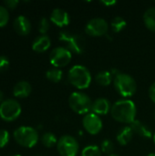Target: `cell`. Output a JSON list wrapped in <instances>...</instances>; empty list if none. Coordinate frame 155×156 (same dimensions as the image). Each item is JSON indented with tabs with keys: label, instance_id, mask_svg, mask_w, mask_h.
<instances>
[{
	"label": "cell",
	"instance_id": "6da1fadb",
	"mask_svg": "<svg viewBox=\"0 0 155 156\" xmlns=\"http://www.w3.org/2000/svg\"><path fill=\"white\" fill-rule=\"evenodd\" d=\"M111 114L115 121L131 124L135 121L137 108L135 103L131 100H120L111 106Z\"/></svg>",
	"mask_w": 155,
	"mask_h": 156
},
{
	"label": "cell",
	"instance_id": "7a4b0ae2",
	"mask_svg": "<svg viewBox=\"0 0 155 156\" xmlns=\"http://www.w3.org/2000/svg\"><path fill=\"white\" fill-rule=\"evenodd\" d=\"M69 83L79 90H85L90 87L92 77L89 69L82 65H75L71 67L68 73Z\"/></svg>",
	"mask_w": 155,
	"mask_h": 156
},
{
	"label": "cell",
	"instance_id": "3957f363",
	"mask_svg": "<svg viewBox=\"0 0 155 156\" xmlns=\"http://www.w3.org/2000/svg\"><path fill=\"white\" fill-rule=\"evenodd\" d=\"M113 84L116 91L124 98L132 97L137 91V83L135 80L126 73H118L115 75Z\"/></svg>",
	"mask_w": 155,
	"mask_h": 156
},
{
	"label": "cell",
	"instance_id": "277c9868",
	"mask_svg": "<svg viewBox=\"0 0 155 156\" xmlns=\"http://www.w3.org/2000/svg\"><path fill=\"white\" fill-rule=\"evenodd\" d=\"M14 139L19 145L26 148H32L38 142V133L32 127L21 126L15 130Z\"/></svg>",
	"mask_w": 155,
	"mask_h": 156
},
{
	"label": "cell",
	"instance_id": "5b68a950",
	"mask_svg": "<svg viewBox=\"0 0 155 156\" xmlns=\"http://www.w3.org/2000/svg\"><path fill=\"white\" fill-rule=\"evenodd\" d=\"M69 105L70 109L78 114H88L91 111L92 101L90 98L79 91L72 92L69 98Z\"/></svg>",
	"mask_w": 155,
	"mask_h": 156
},
{
	"label": "cell",
	"instance_id": "8992f818",
	"mask_svg": "<svg viewBox=\"0 0 155 156\" xmlns=\"http://www.w3.org/2000/svg\"><path fill=\"white\" fill-rule=\"evenodd\" d=\"M59 40L66 43L67 48L70 52H74L76 54L83 53L86 47L85 38L79 34H73L69 31H61L58 37Z\"/></svg>",
	"mask_w": 155,
	"mask_h": 156
},
{
	"label": "cell",
	"instance_id": "52a82bcc",
	"mask_svg": "<svg viewBox=\"0 0 155 156\" xmlns=\"http://www.w3.org/2000/svg\"><path fill=\"white\" fill-rule=\"evenodd\" d=\"M21 114V105L13 99L5 100L0 104V117L5 122H13Z\"/></svg>",
	"mask_w": 155,
	"mask_h": 156
},
{
	"label": "cell",
	"instance_id": "ba28073f",
	"mask_svg": "<svg viewBox=\"0 0 155 156\" xmlns=\"http://www.w3.org/2000/svg\"><path fill=\"white\" fill-rule=\"evenodd\" d=\"M57 149L60 156H77L79 145L73 136L63 135L58 141Z\"/></svg>",
	"mask_w": 155,
	"mask_h": 156
},
{
	"label": "cell",
	"instance_id": "9c48e42d",
	"mask_svg": "<svg viewBox=\"0 0 155 156\" xmlns=\"http://www.w3.org/2000/svg\"><path fill=\"white\" fill-rule=\"evenodd\" d=\"M72 58V53L64 47H57L55 48L49 55L50 63L55 68H62L67 66Z\"/></svg>",
	"mask_w": 155,
	"mask_h": 156
},
{
	"label": "cell",
	"instance_id": "30bf717a",
	"mask_svg": "<svg viewBox=\"0 0 155 156\" xmlns=\"http://www.w3.org/2000/svg\"><path fill=\"white\" fill-rule=\"evenodd\" d=\"M109 30L108 22L101 17H95L90 19L86 27L85 32L90 37H101L107 34Z\"/></svg>",
	"mask_w": 155,
	"mask_h": 156
},
{
	"label": "cell",
	"instance_id": "8fae6325",
	"mask_svg": "<svg viewBox=\"0 0 155 156\" xmlns=\"http://www.w3.org/2000/svg\"><path fill=\"white\" fill-rule=\"evenodd\" d=\"M82 125L85 131L91 135L98 134L102 130V127H103L101 119L99 117V115L93 112L88 113L83 117Z\"/></svg>",
	"mask_w": 155,
	"mask_h": 156
},
{
	"label": "cell",
	"instance_id": "7c38bea8",
	"mask_svg": "<svg viewBox=\"0 0 155 156\" xmlns=\"http://www.w3.org/2000/svg\"><path fill=\"white\" fill-rule=\"evenodd\" d=\"M50 21L59 27H66L70 22L69 15L67 11L61 8H55L50 15Z\"/></svg>",
	"mask_w": 155,
	"mask_h": 156
},
{
	"label": "cell",
	"instance_id": "4fadbf2b",
	"mask_svg": "<svg viewBox=\"0 0 155 156\" xmlns=\"http://www.w3.org/2000/svg\"><path fill=\"white\" fill-rule=\"evenodd\" d=\"M111 110V102L106 98H99L92 102L91 111L97 115H106Z\"/></svg>",
	"mask_w": 155,
	"mask_h": 156
},
{
	"label": "cell",
	"instance_id": "5bb4252c",
	"mask_svg": "<svg viewBox=\"0 0 155 156\" xmlns=\"http://www.w3.org/2000/svg\"><path fill=\"white\" fill-rule=\"evenodd\" d=\"M13 27H14V29L16 30V32L21 36H26V35L29 34V32L31 30V23H30L29 19L27 17H26L25 16H17L14 20Z\"/></svg>",
	"mask_w": 155,
	"mask_h": 156
},
{
	"label": "cell",
	"instance_id": "9a60e30c",
	"mask_svg": "<svg viewBox=\"0 0 155 156\" xmlns=\"http://www.w3.org/2000/svg\"><path fill=\"white\" fill-rule=\"evenodd\" d=\"M131 129L132 130L133 133H135L136 134H138L139 136L144 138V139H150L152 137H153L152 130L143 122L135 120L133 122H132L130 124Z\"/></svg>",
	"mask_w": 155,
	"mask_h": 156
},
{
	"label": "cell",
	"instance_id": "2e32d148",
	"mask_svg": "<svg viewBox=\"0 0 155 156\" xmlns=\"http://www.w3.org/2000/svg\"><path fill=\"white\" fill-rule=\"evenodd\" d=\"M50 45H51V40L49 37L47 35H41L35 38V40L32 43V48L34 51L41 53L48 50Z\"/></svg>",
	"mask_w": 155,
	"mask_h": 156
},
{
	"label": "cell",
	"instance_id": "e0dca14e",
	"mask_svg": "<svg viewBox=\"0 0 155 156\" xmlns=\"http://www.w3.org/2000/svg\"><path fill=\"white\" fill-rule=\"evenodd\" d=\"M31 85L27 81L21 80L15 85L13 89V94L17 98H26L31 93Z\"/></svg>",
	"mask_w": 155,
	"mask_h": 156
},
{
	"label": "cell",
	"instance_id": "ac0fdd59",
	"mask_svg": "<svg viewBox=\"0 0 155 156\" xmlns=\"http://www.w3.org/2000/svg\"><path fill=\"white\" fill-rule=\"evenodd\" d=\"M132 136H133V132L131 129V127L125 126L119 130L116 135V139L120 145L124 146V145H127L132 141Z\"/></svg>",
	"mask_w": 155,
	"mask_h": 156
},
{
	"label": "cell",
	"instance_id": "d6986e66",
	"mask_svg": "<svg viewBox=\"0 0 155 156\" xmlns=\"http://www.w3.org/2000/svg\"><path fill=\"white\" fill-rule=\"evenodd\" d=\"M143 22L149 30L155 32V7H149L144 12Z\"/></svg>",
	"mask_w": 155,
	"mask_h": 156
},
{
	"label": "cell",
	"instance_id": "ffe728a7",
	"mask_svg": "<svg viewBox=\"0 0 155 156\" xmlns=\"http://www.w3.org/2000/svg\"><path fill=\"white\" fill-rule=\"evenodd\" d=\"M95 80L96 82L100 85V86H109L111 81H112V74L111 71L109 70H101L100 72L97 73L96 77H95Z\"/></svg>",
	"mask_w": 155,
	"mask_h": 156
},
{
	"label": "cell",
	"instance_id": "44dd1931",
	"mask_svg": "<svg viewBox=\"0 0 155 156\" xmlns=\"http://www.w3.org/2000/svg\"><path fill=\"white\" fill-rule=\"evenodd\" d=\"M46 77L48 80L52 81V82H59L61 80H62V77H63V72L60 69H58V68H53V69H48L47 72H46Z\"/></svg>",
	"mask_w": 155,
	"mask_h": 156
},
{
	"label": "cell",
	"instance_id": "7402d4cb",
	"mask_svg": "<svg viewBox=\"0 0 155 156\" xmlns=\"http://www.w3.org/2000/svg\"><path fill=\"white\" fill-rule=\"evenodd\" d=\"M58 141V140L57 139L56 135L52 133H46L41 137V142H42L43 145L48 148H51V147L57 145Z\"/></svg>",
	"mask_w": 155,
	"mask_h": 156
},
{
	"label": "cell",
	"instance_id": "603a6c76",
	"mask_svg": "<svg viewBox=\"0 0 155 156\" xmlns=\"http://www.w3.org/2000/svg\"><path fill=\"white\" fill-rule=\"evenodd\" d=\"M126 25H127L126 20L122 16H115L111 20V28L115 33H119V32L122 31L123 28L126 27Z\"/></svg>",
	"mask_w": 155,
	"mask_h": 156
},
{
	"label": "cell",
	"instance_id": "cb8c5ba5",
	"mask_svg": "<svg viewBox=\"0 0 155 156\" xmlns=\"http://www.w3.org/2000/svg\"><path fill=\"white\" fill-rule=\"evenodd\" d=\"M101 150L97 145H88L83 148L81 156H101Z\"/></svg>",
	"mask_w": 155,
	"mask_h": 156
},
{
	"label": "cell",
	"instance_id": "d4e9b609",
	"mask_svg": "<svg viewBox=\"0 0 155 156\" xmlns=\"http://www.w3.org/2000/svg\"><path fill=\"white\" fill-rule=\"evenodd\" d=\"M100 150L102 153L107 154H111L113 150H114V144L109 139H105L104 141L101 142L100 144Z\"/></svg>",
	"mask_w": 155,
	"mask_h": 156
},
{
	"label": "cell",
	"instance_id": "484cf974",
	"mask_svg": "<svg viewBox=\"0 0 155 156\" xmlns=\"http://www.w3.org/2000/svg\"><path fill=\"white\" fill-rule=\"evenodd\" d=\"M9 20V13L6 7L0 5V27L5 26Z\"/></svg>",
	"mask_w": 155,
	"mask_h": 156
},
{
	"label": "cell",
	"instance_id": "4316f807",
	"mask_svg": "<svg viewBox=\"0 0 155 156\" xmlns=\"http://www.w3.org/2000/svg\"><path fill=\"white\" fill-rule=\"evenodd\" d=\"M49 27H50V24H49V21L48 19H47L46 17H43L40 19L39 21V24H38V31L43 34V35H46V33L48 31L49 29Z\"/></svg>",
	"mask_w": 155,
	"mask_h": 156
},
{
	"label": "cell",
	"instance_id": "83f0119b",
	"mask_svg": "<svg viewBox=\"0 0 155 156\" xmlns=\"http://www.w3.org/2000/svg\"><path fill=\"white\" fill-rule=\"evenodd\" d=\"M9 141V133L6 130H0V148L5 147Z\"/></svg>",
	"mask_w": 155,
	"mask_h": 156
},
{
	"label": "cell",
	"instance_id": "f1b7e54d",
	"mask_svg": "<svg viewBox=\"0 0 155 156\" xmlns=\"http://www.w3.org/2000/svg\"><path fill=\"white\" fill-rule=\"evenodd\" d=\"M9 68V60L5 56H0V72H5Z\"/></svg>",
	"mask_w": 155,
	"mask_h": 156
},
{
	"label": "cell",
	"instance_id": "f546056e",
	"mask_svg": "<svg viewBox=\"0 0 155 156\" xmlns=\"http://www.w3.org/2000/svg\"><path fill=\"white\" fill-rule=\"evenodd\" d=\"M19 2L17 0H5L4 1V5L6 6V8L14 9Z\"/></svg>",
	"mask_w": 155,
	"mask_h": 156
},
{
	"label": "cell",
	"instance_id": "4dcf8cb0",
	"mask_svg": "<svg viewBox=\"0 0 155 156\" xmlns=\"http://www.w3.org/2000/svg\"><path fill=\"white\" fill-rule=\"evenodd\" d=\"M148 93H149V97H150L151 101L155 103V82L154 83H153V84L151 85V87L149 88Z\"/></svg>",
	"mask_w": 155,
	"mask_h": 156
},
{
	"label": "cell",
	"instance_id": "1f68e13d",
	"mask_svg": "<svg viewBox=\"0 0 155 156\" xmlns=\"http://www.w3.org/2000/svg\"><path fill=\"white\" fill-rule=\"evenodd\" d=\"M100 3H101L102 5H106V6H111V5H113L116 4V1H114V0H111V1L103 0V1H100Z\"/></svg>",
	"mask_w": 155,
	"mask_h": 156
},
{
	"label": "cell",
	"instance_id": "d6a6232c",
	"mask_svg": "<svg viewBox=\"0 0 155 156\" xmlns=\"http://www.w3.org/2000/svg\"><path fill=\"white\" fill-rule=\"evenodd\" d=\"M4 101V93L0 90V103Z\"/></svg>",
	"mask_w": 155,
	"mask_h": 156
},
{
	"label": "cell",
	"instance_id": "836d02e7",
	"mask_svg": "<svg viewBox=\"0 0 155 156\" xmlns=\"http://www.w3.org/2000/svg\"><path fill=\"white\" fill-rule=\"evenodd\" d=\"M147 156H155V153H151V154H149Z\"/></svg>",
	"mask_w": 155,
	"mask_h": 156
},
{
	"label": "cell",
	"instance_id": "e575fe53",
	"mask_svg": "<svg viewBox=\"0 0 155 156\" xmlns=\"http://www.w3.org/2000/svg\"><path fill=\"white\" fill-rule=\"evenodd\" d=\"M108 156H119L118 154H110V155Z\"/></svg>",
	"mask_w": 155,
	"mask_h": 156
},
{
	"label": "cell",
	"instance_id": "d590c367",
	"mask_svg": "<svg viewBox=\"0 0 155 156\" xmlns=\"http://www.w3.org/2000/svg\"><path fill=\"white\" fill-rule=\"evenodd\" d=\"M153 143H154V144H155V133H154V135H153Z\"/></svg>",
	"mask_w": 155,
	"mask_h": 156
},
{
	"label": "cell",
	"instance_id": "8d00e7d4",
	"mask_svg": "<svg viewBox=\"0 0 155 156\" xmlns=\"http://www.w3.org/2000/svg\"><path fill=\"white\" fill-rule=\"evenodd\" d=\"M12 156H21V155H18V154H15V155H12Z\"/></svg>",
	"mask_w": 155,
	"mask_h": 156
},
{
	"label": "cell",
	"instance_id": "74e56055",
	"mask_svg": "<svg viewBox=\"0 0 155 156\" xmlns=\"http://www.w3.org/2000/svg\"><path fill=\"white\" fill-rule=\"evenodd\" d=\"M35 156H42V155H35Z\"/></svg>",
	"mask_w": 155,
	"mask_h": 156
},
{
	"label": "cell",
	"instance_id": "f35d334b",
	"mask_svg": "<svg viewBox=\"0 0 155 156\" xmlns=\"http://www.w3.org/2000/svg\"><path fill=\"white\" fill-rule=\"evenodd\" d=\"M154 117H155V116H154Z\"/></svg>",
	"mask_w": 155,
	"mask_h": 156
}]
</instances>
